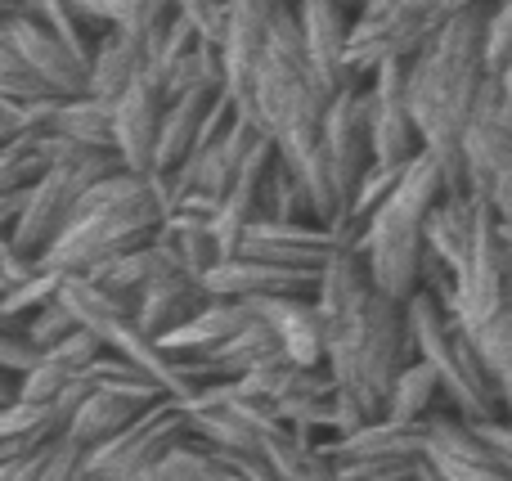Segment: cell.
I'll return each mask as SVG.
<instances>
[{
	"label": "cell",
	"instance_id": "6da1fadb",
	"mask_svg": "<svg viewBox=\"0 0 512 481\" xmlns=\"http://www.w3.org/2000/svg\"><path fill=\"white\" fill-rule=\"evenodd\" d=\"M315 297L328 324V369L337 378L333 437H342L387 414L391 383L418 360V342L409 302L382 293L360 248L333 252Z\"/></svg>",
	"mask_w": 512,
	"mask_h": 481
},
{
	"label": "cell",
	"instance_id": "7a4b0ae2",
	"mask_svg": "<svg viewBox=\"0 0 512 481\" xmlns=\"http://www.w3.org/2000/svg\"><path fill=\"white\" fill-rule=\"evenodd\" d=\"M328 99H333V90L319 81L315 63H310L306 41H301L297 9L283 5L270 23V36H265L261 63H256L248 117L261 122V131L274 140V149L301 171L310 198H315L319 221L333 225L337 198H333V185H328V171H324Z\"/></svg>",
	"mask_w": 512,
	"mask_h": 481
},
{
	"label": "cell",
	"instance_id": "3957f363",
	"mask_svg": "<svg viewBox=\"0 0 512 481\" xmlns=\"http://www.w3.org/2000/svg\"><path fill=\"white\" fill-rule=\"evenodd\" d=\"M490 5L459 9V14L445 18L441 32L409 59V77H405L423 149L445 167L450 189H472L468 167H463V131H468V117L490 81V59H486Z\"/></svg>",
	"mask_w": 512,
	"mask_h": 481
},
{
	"label": "cell",
	"instance_id": "277c9868",
	"mask_svg": "<svg viewBox=\"0 0 512 481\" xmlns=\"http://www.w3.org/2000/svg\"><path fill=\"white\" fill-rule=\"evenodd\" d=\"M162 221H167V207H162L153 176L117 167L77 198L68 230L45 252V266H54L59 275H86L99 261L149 243L162 230Z\"/></svg>",
	"mask_w": 512,
	"mask_h": 481
},
{
	"label": "cell",
	"instance_id": "5b68a950",
	"mask_svg": "<svg viewBox=\"0 0 512 481\" xmlns=\"http://www.w3.org/2000/svg\"><path fill=\"white\" fill-rule=\"evenodd\" d=\"M445 189H450L445 167L423 149L409 162L396 194L373 212V221L364 225V234H360V252H364V261H369L378 288L400 297V302H409V297L423 288L427 216H432L436 198H441Z\"/></svg>",
	"mask_w": 512,
	"mask_h": 481
},
{
	"label": "cell",
	"instance_id": "8992f818",
	"mask_svg": "<svg viewBox=\"0 0 512 481\" xmlns=\"http://www.w3.org/2000/svg\"><path fill=\"white\" fill-rule=\"evenodd\" d=\"M409 324H414V342L418 356L432 360L436 374H441L450 405L459 419L468 423H486L504 414V396H499L490 365L477 347V333L432 293V288H418L409 297Z\"/></svg>",
	"mask_w": 512,
	"mask_h": 481
},
{
	"label": "cell",
	"instance_id": "52a82bcc",
	"mask_svg": "<svg viewBox=\"0 0 512 481\" xmlns=\"http://www.w3.org/2000/svg\"><path fill=\"white\" fill-rule=\"evenodd\" d=\"M117 167H126V162L117 158L113 149L68 144V149H63V158L54 162V167L45 171L32 189H27V203H23V212H18V221L5 230V239L14 243V248L32 252V257H45V252H50V243L68 230L77 198L86 194L95 180H104L108 171H117Z\"/></svg>",
	"mask_w": 512,
	"mask_h": 481
},
{
	"label": "cell",
	"instance_id": "ba28073f",
	"mask_svg": "<svg viewBox=\"0 0 512 481\" xmlns=\"http://www.w3.org/2000/svg\"><path fill=\"white\" fill-rule=\"evenodd\" d=\"M450 18L445 0H369L351 23L346 63L360 81H369L382 63H409Z\"/></svg>",
	"mask_w": 512,
	"mask_h": 481
},
{
	"label": "cell",
	"instance_id": "9c48e42d",
	"mask_svg": "<svg viewBox=\"0 0 512 481\" xmlns=\"http://www.w3.org/2000/svg\"><path fill=\"white\" fill-rule=\"evenodd\" d=\"M185 437H194L189 414H185V405H180L176 396H167V401L149 405L131 428H122L117 437L90 446L86 464H90V473H95L99 481H140L171 446H176V441H185Z\"/></svg>",
	"mask_w": 512,
	"mask_h": 481
},
{
	"label": "cell",
	"instance_id": "30bf717a",
	"mask_svg": "<svg viewBox=\"0 0 512 481\" xmlns=\"http://www.w3.org/2000/svg\"><path fill=\"white\" fill-rule=\"evenodd\" d=\"M369 162H373L369 86L351 81V86H342L328 99V113H324V171H328V185H333V198H337L333 225L346 221L351 198H355V189H360V176Z\"/></svg>",
	"mask_w": 512,
	"mask_h": 481
},
{
	"label": "cell",
	"instance_id": "8fae6325",
	"mask_svg": "<svg viewBox=\"0 0 512 481\" xmlns=\"http://www.w3.org/2000/svg\"><path fill=\"white\" fill-rule=\"evenodd\" d=\"M508 288H512V248L504 239V216L486 203L477 243H472L468 261L459 270V306H454V315L468 329H481L508 302Z\"/></svg>",
	"mask_w": 512,
	"mask_h": 481
},
{
	"label": "cell",
	"instance_id": "7c38bea8",
	"mask_svg": "<svg viewBox=\"0 0 512 481\" xmlns=\"http://www.w3.org/2000/svg\"><path fill=\"white\" fill-rule=\"evenodd\" d=\"M409 63H382L364 86H369V135L378 162H414L423 153L414 108H409Z\"/></svg>",
	"mask_w": 512,
	"mask_h": 481
},
{
	"label": "cell",
	"instance_id": "4fadbf2b",
	"mask_svg": "<svg viewBox=\"0 0 512 481\" xmlns=\"http://www.w3.org/2000/svg\"><path fill=\"white\" fill-rule=\"evenodd\" d=\"M355 248V239H346L337 225L324 221H283V216H261L252 221V230L243 234L239 252L243 257L279 261V266H301V270H324L333 261V252Z\"/></svg>",
	"mask_w": 512,
	"mask_h": 481
},
{
	"label": "cell",
	"instance_id": "5bb4252c",
	"mask_svg": "<svg viewBox=\"0 0 512 481\" xmlns=\"http://www.w3.org/2000/svg\"><path fill=\"white\" fill-rule=\"evenodd\" d=\"M0 45H9L14 54H23L63 99L86 95L90 90V63L77 59L68 41L54 32L45 18L36 14H0Z\"/></svg>",
	"mask_w": 512,
	"mask_h": 481
},
{
	"label": "cell",
	"instance_id": "9a60e30c",
	"mask_svg": "<svg viewBox=\"0 0 512 481\" xmlns=\"http://www.w3.org/2000/svg\"><path fill=\"white\" fill-rule=\"evenodd\" d=\"M427 464L445 481H512V468L490 450V441L477 432V423L459 419L454 410L427 419Z\"/></svg>",
	"mask_w": 512,
	"mask_h": 481
},
{
	"label": "cell",
	"instance_id": "2e32d148",
	"mask_svg": "<svg viewBox=\"0 0 512 481\" xmlns=\"http://www.w3.org/2000/svg\"><path fill=\"white\" fill-rule=\"evenodd\" d=\"M512 162V113L499 77L490 72L486 90H481L477 108L468 117V131H463V167H468V185L477 194H490V185L499 180Z\"/></svg>",
	"mask_w": 512,
	"mask_h": 481
},
{
	"label": "cell",
	"instance_id": "e0dca14e",
	"mask_svg": "<svg viewBox=\"0 0 512 481\" xmlns=\"http://www.w3.org/2000/svg\"><path fill=\"white\" fill-rule=\"evenodd\" d=\"M162 113H167V90L149 68L131 81L122 99L113 104V135H117V158L140 176H153L158 167V135Z\"/></svg>",
	"mask_w": 512,
	"mask_h": 481
},
{
	"label": "cell",
	"instance_id": "ac0fdd59",
	"mask_svg": "<svg viewBox=\"0 0 512 481\" xmlns=\"http://www.w3.org/2000/svg\"><path fill=\"white\" fill-rule=\"evenodd\" d=\"M297 9V23H301V41H306V54L315 63L319 81L328 90H342L351 81H360L346 63V41H351V23L355 14L342 5V0H292Z\"/></svg>",
	"mask_w": 512,
	"mask_h": 481
},
{
	"label": "cell",
	"instance_id": "d6986e66",
	"mask_svg": "<svg viewBox=\"0 0 512 481\" xmlns=\"http://www.w3.org/2000/svg\"><path fill=\"white\" fill-rule=\"evenodd\" d=\"M324 270H301V266H279V261H261V257H221L207 270L203 284L216 297H239V302H261V297H279V293H315Z\"/></svg>",
	"mask_w": 512,
	"mask_h": 481
},
{
	"label": "cell",
	"instance_id": "ffe728a7",
	"mask_svg": "<svg viewBox=\"0 0 512 481\" xmlns=\"http://www.w3.org/2000/svg\"><path fill=\"white\" fill-rule=\"evenodd\" d=\"M279 333V347L297 365H328V324L315 293H279L252 302Z\"/></svg>",
	"mask_w": 512,
	"mask_h": 481
},
{
	"label": "cell",
	"instance_id": "44dd1931",
	"mask_svg": "<svg viewBox=\"0 0 512 481\" xmlns=\"http://www.w3.org/2000/svg\"><path fill=\"white\" fill-rule=\"evenodd\" d=\"M167 270H185V257H180L176 239H171L167 230H158L149 243H140V248L99 261L95 270H86V279L99 284V288H108V293H117V297L140 302L144 288H149L158 275H167Z\"/></svg>",
	"mask_w": 512,
	"mask_h": 481
},
{
	"label": "cell",
	"instance_id": "7402d4cb",
	"mask_svg": "<svg viewBox=\"0 0 512 481\" xmlns=\"http://www.w3.org/2000/svg\"><path fill=\"white\" fill-rule=\"evenodd\" d=\"M481 212H486V198H481L477 189H445V194L436 198L432 216H427V252L441 257L454 275L463 270L472 243H477Z\"/></svg>",
	"mask_w": 512,
	"mask_h": 481
},
{
	"label": "cell",
	"instance_id": "603a6c76",
	"mask_svg": "<svg viewBox=\"0 0 512 481\" xmlns=\"http://www.w3.org/2000/svg\"><path fill=\"white\" fill-rule=\"evenodd\" d=\"M212 297H216V293H212V288H207L198 275H189V270H167V275H158V279H153V284L140 293L135 320H140V329L149 333V338H162V333L180 329L189 315L203 311Z\"/></svg>",
	"mask_w": 512,
	"mask_h": 481
},
{
	"label": "cell",
	"instance_id": "cb8c5ba5",
	"mask_svg": "<svg viewBox=\"0 0 512 481\" xmlns=\"http://www.w3.org/2000/svg\"><path fill=\"white\" fill-rule=\"evenodd\" d=\"M274 356H283L279 333L270 329V320H265L261 311H252L248 324H239L230 338H221L216 347H207L203 356H189V360H194L198 378L212 383V378H243V374H252L256 365H265V360H274Z\"/></svg>",
	"mask_w": 512,
	"mask_h": 481
},
{
	"label": "cell",
	"instance_id": "d4e9b609",
	"mask_svg": "<svg viewBox=\"0 0 512 481\" xmlns=\"http://www.w3.org/2000/svg\"><path fill=\"white\" fill-rule=\"evenodd\" d=\"M104 351L108 347L90 329H77L72 338L45 347L41 365H36L32 374H23V396H18V401H59V396L68 392V387L77 383L99 356H104Z\"/></svg>",
	"mask_w": 512,
	"mask_h": 481
},
{
	"label": "cell",
	"instance_id": "484cf974",
	"mask_svg": "<svg viewBox=\"0 0 512 481\" xmlns=\"http://www.w3.org/2000/svg\"><path fill=\"white\" fill-rule=\"evenodd\" d=\"M216 95L221 90H185V95L167 99V113H162V135H158V167L153 176H171L189 162L198 135H203V122L212 113Z\"/></svg>",
	"mask_w": 512,
	"mask_h": 481
},
{
	"label": "cell",
	"instance_id": "4316f807",
	"mask_svg": "<svg viewBox=\"0 0 512 481\" xmlns=\"http://www.w3.org/2000/svg\"><path fill=\"white\" fill-rule=\"evenodd\" d=\"M158 405V401H153ZM149 410L144 401H135V396L126 392H113V387H90L86 396H81V405L72 410V423H68V437L81 441V446H99V441L117 437L122 428H131L140 414Z\"/></svg>",
	"mask_w": 512,
	"mask_h": 481
},
{
	"label": "cell",
	"instance_id": "83f0119b",
	"mask_svg": "<svg viewBox=\"0 0 512 481\" xmlns=\"http://www.w3.org/2000/svg\"><path fill=\"white\" fill-rule=\"evenodd\" d=\"M252 311H256V306L252 302H239V297H212L203 311L189 315L180 329L162 333L158 342L167 351H180V356H203L207 347H216L221 338H230L239 324H248Z\"/></svg>",
	"mask_w": 512,
	"mask_h": 481
},
{
	"label": "cell",
	"instance_id": "f1b7e54d",
	"mask_svg": "<svg viewBox=\"0 0 512 481\" xmlns=\"http://www.w3.org/2000/svg\"><path fill=\"white\" fill-rule=\"evenodd\" d=\"M144 68H149V54H144L131 36H122L117 27H108V32H99L95 54H90V95L117 104Z\"/></svg>",
	"mask_w": 512,
	"mask_h": 481
},
{
	"label": "cell",
	"instance_id": "f546056e",
	"mask_svg": "<svg viewBox=\"0 0 512 481\" xmlns=\"http://www.w3.org/2000/svg\"><path fill=\"white\" fill-rule=\"evenodd\" d=\"M319 441H324L319 432L279 423V428L265 437V455H270L279 481H337L333 459L324 455V446H319Z\"/></svg>",
	"mask_w": 512,
	"mask_h": 481
},
{
	"label": "cell",
	"instance_id": "4dcf8cb0",
	"mask_svg": "<svg viewBox=\"0 0 512 481\" xmlns=\"http://www.w3.org/2000/svg\"><path fill=\"white\" fill-rule=\"evenodd\" d=\"M454 410L450 405V392H445L441 374H436L432 360L418 356L414 365L400 369V378L391 383V396H387V414L400 423H423L432 414H445Z\"/></svg>",
	"mask_w": 512,
	"mask_h": 481
},
{
	"label": "cell",
	"instance_id": "1f68e13d",
	"mask_svg": "<svg viewBox=\"0 0 512 481\" xmlns=\"http://www.w3.org/2000/svg\"><path fill=\"white\" fill-rule=\"evenodd\" d=\"M72 140H63L59 131H32L18 140H0V189H27L63 158Z\"/></svg>",
	"mask_w": 512,
	"mask_h": 481
},
{
	"label": "cell",
	"instance_id": "d6a6232c",
	"mask_svg": "<svg viewBox=\"0 0 512 481\" xmlns=\"http://www.w3.org/2000/svg\"><path fill=\"white\" fill-rule=\"evenodd\" d=\"M50 131H59L63 140L86 144V149H113L117 153V135H113V104L99 95H72L59 104Z\"/></svg>",
	"mask_w": 512,
	"mask_h": 481
},
{
	"label": "cell",
	"instance_id": "836d02e7",
	"mask_svg": "<svg viewBox=\"0 0 512 481\" xmlns=\"http://www.w3.org/2000/svg\"><path fill=\"white\" fill-rule=\"evenodd\" d=\"M472 333H477V347L490 365V378H495L499 396H504V414L512 419V288H508V302Z\"/></svg>",
	"mask_w": 512,
	"mask_h": 481
},
{
	"label": "cell",
	"instance_id": "e575fe53",
	"mask_svg": "<svg viewBox=\"0 0 512 481\" xmlns=\"http://www.w3.org/2000/svg\"><path fill=\"white\" fill-rule=\"evenodd\" d=\"M180 14L176 0H126L122 18H117V32L131 36L135 45H140L144 54L153 50V41H158L162 32L171 27V18Z\"/></svg>",
	"mask_w": 512,
	"mask_h": 481
},
{
	"label": "cell",
	"instance_id": "d590c367",
	"mask_svg": "<svg viewBox=\"0 0 512 481\" xmlns=\"http://www.w3.org/2000/svg\"><path fill=\"white\" fill-rule=\"evenodd\" d=\"M212 455H216L212 441L185 437V441H176V446H171L140 481H198V477H203V468L212 464Z\"/></svg>",
	"mask_w": 512,
	"mask_h": 481
},
{
	"label": "cell",
	"instance_id": "8d00e7d4",
	"mask_svg": "<svg viewBox=\"0 0 512 481\" xmlns=\"http://www.w3.org/2000/svg\"><path fill=\"white\" fill-rule=\"evenodd\" d=\"M63 95H45V99H9L0 95V140H18V135L45 131L59 113Z\"/></svg>",
	"mask_w": 512,
	"mask_h": 481
},
{
	"label": "cell",
	"instance_id": "74e56055",
	"mask_svg": "<svg viewBox=\"0 0 512 481\" xmlns=\"http://www.w3.org/2000/svg\"><path fill=\"white\" fill-rule=\"evenodd\" d=\"M5 329H23L36 347H54V342L72 338L81 324H77V315L68 311V302H63V297H50V302L36 306V311L23 315V320H5Z\"/></svg>",
	"mask_w": 512,
	"mask_h": 481
},
{
	"label": "cell",
	"instance_id": "f35d334b",
	"mask_svg": "<svg viewBox=\"0 0 512 481\" xmlns=\"http://www.w3.org/2000/svg\"><path fill=\"white\" fill-rule=\"evenodd\" d=\"M423 455H382V459H333L342 481H414Z\"/></svg>",
	"mask_w": 512,
	"mask_h": 481
},
{
	"label": "cell",
	"instance_id": "ab89813d",
	"mask_svg": "<svg viewBox=\"0 0 512 481\" xmlns=\"http://www.w3.org/2000/svg\"><path fill=\"white\" fill-rule=\"evenodd\" d=\"M59 288H63V275L54 266H45L41 275H32L27 284L0 293V315H5V320H23V315H32L36 306H45L50 297H59Z\"/></svg>",
	"mask_w": 512,
	"mask_h": 481
},
{
	"label": "cell",
	"instance_id": "60d3db41",
	"mask_svg": "<svg viewBox=\"0 0 512 481\" xmlns=\"http://www.w3.org/2000/svg\"><path fill=\"white\" fill-rule=\"evenodd\" d=\"M0 95L9 99H45V95H59L23 54H14L9 45H0Z\"/></svg>",
	"mask_w": 512,
	"mask_h": 481
},
{
	"label": "cell",
	"instance_id": "b9f144b4",
	"mask_svg": "<svg viewBox=\"0 0 512 481\" xmlns=\"http://www.w3.org/2000/svg\"><path fill=\"white\" fill-rule=\"evenodd\" d=\"M41 481H99V477L90 473V464H86V446L63 432V437L50 446V459H45Z\"/></svg>",
	"mask_w": 512,
	"mask_h": 481
},
{
	"label": "cell",
	"instance_id": "7bdbcfd3",
	"mask_svg": "<svg viewBox=\"0 0 512 481\" xmlns=\"http://www.w3.org/2000/svg\"><path fill=\"white\" fill-rule=\"evenodd\" d=\"M512 54V0H495L486 14V59L490 72L504 68V59Z\"/></svg>",
	"mask_w": 512,
	"mask_h": 481
},
{
	"label": "cell",
	"instance_id": "ee69618b",
	"mask_svg": "<svg viewBox=\"0 0 512 481\" xmlns=\"http://www.w3.org/2000/svg\"><path fill=\"white\" fill-rule=\"evenodd\" d=\"M45 347H36L23 329H0V369L5 374H32L41 365Z\"/></svg>",
	"mask_w": 512,
	"mask_h": 481
},
{
	"label": "cell",
	"instance_id": "f6af8a7d",
	"mask_svg": "<svg viewBox=\"0 0 512 481\" xmlns=\"http://www.w3.org/2000/svg\"><path fill=\"white\" fill-rule=\"evenodd\" d=\"M41 270H45V257H32V252L14 248L9 239H0V293L27 284V279L41 275Z\"/></svg>",
	"mask_w": 512,
	"mask_h": 481
},
{
	"label": "cell",
	"instance_id": "bcb514c9",
	"mask_svg": "<svg viewBox=\"0 0 512 481\" xmlns=\"http://www.w3.org/2000/svg\"><path fill=\"white\" fill-rule=\"evenodd\" d=\"M50 446L32 450V455H18V459H0V481H41L45 459H50Z\"/></svg>",
	"mask_w": 512,
	"mask_h": 481
},
{
	"label": "cell",
	"instance_id": "7dc6e473",
	"mask_svg": "<svg viewBox=\"0 0 512 481\" xmlns=\"http://www.w3.org/2000/svg\"><path fill=\"white\" fill-rule=\"evenodd\" d=\"M477 432L490 441V450H495V455L504 459V468H512V419H508V414H499V419L477 423Z\"/></svg>",
	"mask_w": 512,
	"mask_h": 481
},
{
	"label": "cell",
	"instance_id": "c3c4849f",
	"mask_svg": "<svg viewBox=\"0 0 512 481\" xmlns=\"http://www.w3.org/2000/svg\"><path fill=\"white\" fill-rule=\"evenodd\" d=\"M481 198H486V203L495 207L504 221H512V162H508L504 171H499V180L490 185V194H481Z\"/></svg>",
	"mask_w": 512,
	"mask_h": 481
},
{
	"label": "cell",
	"instance_id": "681fc988",
	"mask_svg": "<svg viewBox=\"0 0 512 481\" xmlns=\"http://www.w3.org/2000/svg\"><path fill=\"white\" fill-rule=\"evenodd\" d=\"M50 0H0V14H41Z\"/></svg>",
	"mask_w": 512,
	"mask_h": 481
},
{
	"label": "cell",
	"instance_id": "f907efd6",
	"mask_svg": "<svg viewBox=\"0 0 512 481\" xmlns=\"http://www.w3.org/2000/svg\"><path fill=\"white\" fill-rule=\"evenodd\" d=\"M495 77H499V86H504V99H508V113H512V54H508V59H504V68H499V72H495Z\"/></svg>",
	"mask_w": 512,
	"mask_h": 481
},
{
	"label": "cell",
	"instance_id": "816d5d0a",
	"mask_svg": "<svg viewBox=\"0 0 512 481\" xmlns=\"http://www.w3.org/2000/svg\"><path fill=\"white\" fill-rule=\"evenodd\" d=\"M477 5H490V0H445L450 14H459V9H477Z\"/></svg>",
	"mask_w": 512,
	"mask_h": 481
},
{
	"label": "cell",
	"instance_id": "f5cc1de1",
	"mask_svg": "<svg viewBox=\"0 0 512 481\" xmlns=\"http://www.w3.org/2000/svg\"><path fill=\"white\" fill-rule=\"evenodd\" d=\"M274 5H292V0H274Z\"/></svg>",
	"mask_w": 512,
	"mask_h": 481
},
{
	"label": "cell",
	"instance_id": "db71d44e",
	"mask_svg": "<svg viewBox=\"0 0 512 481\" xmlns=\"http://www.w3.org/2000/svg\"><path fill=\"white\" fill-rule=\"evenodd\" d=\"M337 481H342V477H337Z\"/></svg>",
	"mask_w": 512,
	"mask_h": 481
}]
</instances>
